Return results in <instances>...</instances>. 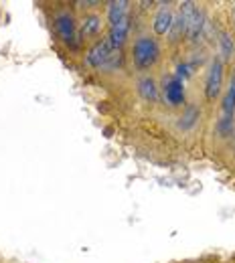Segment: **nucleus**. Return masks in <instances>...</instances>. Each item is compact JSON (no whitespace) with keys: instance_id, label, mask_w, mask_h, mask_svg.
Wrapping results in <instances>:
<instances>
[{"instance_id":"f257e3e1","label":"nucleus","mask_w":235,"mask_h":263,"mask_svg":"<svg viewBox=\"0 0 235 263\" xmlns=\"http://www.w3.org/2000/svg\"><path fill=\"white\" fill-rule=\"evenodd\" d=\"M158 45L152 41V39H146V36H142V39H138L134 45V59L138 67H142V69H148L150 65H154L156 63V59H158Z\"/></svg>"},{"instance_id":"7ed1b4c3","label":"nucleus","mask_w":235,"mask_h":263,"mask_svg":"<svg viewBox=\"0 0 235 263\" xmlns=\"http://www.w3.org/2000/svg\"><path fill=\"white\" fill-rule=\"evenodd\" d=\"M114 47H112V43H110V39H101L98 41L96 45H94V49L89 51V55H87V63L92 67H103L107 63V59L114 55Z\"/></svg>"},{"instance_id":"0eeeda50","label":"nucleus","mask_w":235,"mask_h":263,"mask_svg":"<svg viewBox=\"0 0 235 263\" xmlns=\"http://www.w3.org/2000/svg\"><path fill=\"white\" fill-rule=\"evenodd\" d=\"M57 31L63 36V41L73 43V36H75V25H73V18L69 14H59L57 16Z\"/></svg>"},{"instance_id":"20e7f679","label":"nucleus","mask_w":235,"mask_h":263,"mask_svg":"<svg viewBox=\"0 0 235 263\" xmlns=\"http://www.w3.org/2000/svg\"><path fill=\"white\" fill-rule=\"evenodd\" d=\"M165 96H167L170 105H178V103H183V99H185V89H183V83H180L178 77L165 81Z\"/></svg>"},{"instance_id":"f8f14e48","label":"nucleus","mask_w":235,"mask_h":263,"mask_svg":"<svg viewBox=\"0 0 235 263\" xmlns=\"http://www.w3.org/2000/svg\"><path fill=\"white\" fill-rule=\"evenodd\" d=\"M193 118H197V109H195V107H189V114H187L185 118H180V120H185V122H180V128H191V126L195 124Z\"/></svg>"},{"instance_id":"39448f33","label":"nucleus","mask_w":235,"mask_h":263,"mask_svg":"<svg viewBox=\"0 0 235 263\" xmlns=\"http://www.w3.org/2000/svg\"><path fill=\"white\" fill-rule=\"evenodd\" d=\"M128 29H130V18H128V16H126V18H122L118 25H114V27H112L110 43H112V47H114V49H118V47H122V45H124V41H126V36H128Z\"/></svg>"},{"instance_id":"9d476101","label":"nucleus","mask_w":235,"mask_h":263,"mask_svg":"<svg viewBox=\"0 0 235 263\" xmlns=\"http://www.w3.org/2000/svg\"><path fill=\"white\" fill-rule=\"evenodd\" d=\"M100 31V18L98 16H89L83 21L81 25V36H92Z\"/></svg>"},{"instance_id":"6e6552de","label":"nucleus","mask_w":235,"mask_h":263,"mask_svg":"<svg viewBox=\"0 0 235 263\" xmlns=\"http://www.w3.org/2000/svg\"><path fill=\"white\" fill-rule=\"evenodd\" d=\"M126 10H128V2L126 0L110 2V23H112V27L118 25L122 18H126Z\"/></svg>"},{"instance_id":"f03ea898","label":"nucleus","mask_w":235,"mask_h":263,"mask_svg":"<svg viewBox=\"0 0 235 263\" xmlns=\"http://www.w3.org/2000/svg\"><path fill=\"white\" fill-rule=\"evenodd\" d=\"M221 85H223V65L219 59L213 61L211 65V71L207 75V85H205V93H207V99H215L221 91Z\"/></svg>"},{"instance_id":"423d86ee","label":"nucleus","mask_w":235,"mask_h":263,"mask_svg":"<svg viewBox=\"0 0 235 263\" xmlns=\"http://www.w3.org/2000/svg\"><path fill=\"white\" fill-rule=\"evenodd\" d=\"M172 27V12L168 6H162L154 18V33L156 34H167Z\"/></svg>"},{"instance_id":"1a4fd4ad","label":"nucleus","mask_w":235,"mask_h":263,"mask_svg":"<svg viewBox=\"0 0 235 263\" xmlns=\"http://www.w3.org/2000/svg\"><path fill=\"white\" fill-rule=\"evenodd\" d=\"M140 93H142L144 99L154 101V99H156V85H154V81L148 79V77H144V79L140 81Z\"/></svg>"},{"instance_id":"9b49d317","label":"nucleus","mask_w":235,"mask_h":263,"mask_svg":"<svg viewBox=\"0 0 235 263\" xmlns=\"http://www.w3.org/2000/svg\"><path fill=\"white\" fill-rule=\"evenodd\" d=\"M221 47H223V55H225V57H229V55L233 53V41L229 39L227 33L221 34Z\"/></svg>"}]
</instances>
